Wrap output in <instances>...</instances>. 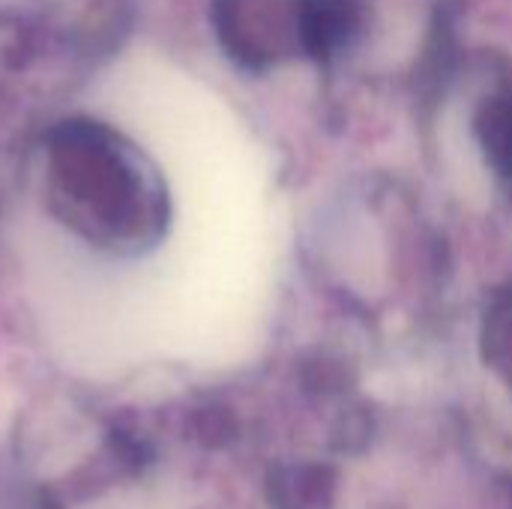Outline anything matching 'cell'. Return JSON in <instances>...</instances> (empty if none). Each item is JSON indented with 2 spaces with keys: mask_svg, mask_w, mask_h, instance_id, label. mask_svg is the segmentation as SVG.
<instances>
[{
  "mask_svg": "<svg viewBox=\"0 0 512 509\" xmlns=\"http://www.w3.org/2000/svg\"><path fill=\"white\" fill-rule=\"evenodd\" d=\"M483 141L492 159L512 171V99H495L483 111Z\"/></svg>",
  "mask_w": 512,
  "mask_h": 509,
  "instance_id": "cell-1",
  "label": "cell"
},
{
  "mask_svg": "<svg viewBox=\"0 0 512 509\" xmlns=\"http://www.w3.org/2000/svg\"><path fill=\"white\" fill-rule=\"evenodd\" d=\"M306 42L312 51H327L333 42H339L345 30V9L339 3H312L306 12Z\"/></svg>",
  "mask_w": 512,
  "mask_h": 509,
  "instance_id": "cell-2",
  "label": "cell"
}]
</instances>
